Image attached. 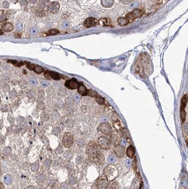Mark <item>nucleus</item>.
<instances>
[{
	"label": "nucleus",
	"mask_w": 188,
	"mask_h": 189,
	"mask_svg": "<svg viewBox=\"0 0 188 189\" xmlns=\"http://www.w3.org/2000/svg\"><path fill=\"white\" fill-rule=\"evenodd\" d=\"M88 154L90 158L99 165L105 163V157L99 149L98 145L94 141H91L88 146Z\"/></svg>",
	"instance_id": "nucleus-1"
},
{
	"label": "nucleus",
	"mask_w": 188,
	"mask_h": 189,
	"mask_svg": "<svg viewBox=\"0 0 188 189\" xmlns=\"http://www.w3.org/2000/svg\"><path fill=\"white\" fill-rule=\"evenodd\" d=\"M144 13L143 10H141L139 9H135L132 11L129 12L125 16V18L128 20L129 22L132 21L136 19L141 17Z\"/></svg>",
	"instance_id": "nucleus-2"
},
{
	"label": "nucleus",
	"mask_w": 188,
	"mask_h": 189,
	"mask_svg": "<svg viewBox=\"0 0 188 189\" xmlns=\"http://www.w3.org/2000/svg\"><path fill=\"white\" fill-rule=\"evenodd\" d=\"M110 142L111 144L116 146L120 145L121 142V137L118 132L116 130H112L110 134Z\"/></svg>",
	"instance_id": "nucleus-3"
},
{
	"label": "nucleus",
	"mask_w": 188,
	"mask_h": 189,
	"mask_svg": "<svg viewBox=\"0 0 188 189\" xmlns=\"http://www.w3.org/2000/svg\"><path fill=\"white\" fill-rule=\"evenodd\" d=\"M110 140L108 138L105 136H102L99 137L98 139V145L101 149L108 150L110 147Z\"/></svg>",
	"instance_id": "nucleus-4"
},
{
	"label": "nucleus",
	"mask_w": 188,
	"mask_h": 189,
	"mask_svg": "<svg viewBox=\"0 0 188 189\" xmlns=\"http://www.w3.org/2000/svg\"><path fill=\"white\" fill-rule=\"evenodd\" d=\"M97 187L98 189H107L109 186L108 179L105 176H101L96 181Z\"/></svg>",
	"instance_id": "nucleus-5"
},
{
	"label": "nucleus",
	"mask_w": 188,
	"mask_h": 189,
	"mask_svg": "<svg viewBox=\"0 0 188 189\" xmlns=\"http://www.w3.org/2000/svg\"><path fill=\"white\" fill-rule=\"evenodd\" d=\"M99 128L101 132L106 135H110L112 130V127L108 122H104L101 123Z\"/></svg>",
	"instance_id": "nucleus-6"
},
{
	"label": "nucleus",
	"mask_w": 188,
	"mask_h": 189,
	"mask_svg": "<svg viewBox=\"0 0 188 189\" xmlns=\"http://www.w3.org/2000/svg\"><path fill=\"white\" fill-rule=\"evenodd\" d=\"M116 173H117V169L116 166L115 165L112 164L108 166L104 170L105 176L107 178L114 175V174H115Z\"/></svg>",
	"instance_id": "nucleus-7"
},
{
	"label": "nucleus",
	"mask_w": 188,
	"mask_h": 189,
	"mask_svg": "<svg viewBox=\"0 0 188 189\" xmlns=\"http://www.w3.org/2000/svg\"><path fill=\"white\" fill-rule=\"evenodd\" d=\"M74 142V138L70 133H66L63 138V143L65 147L71 146Z\"/></svg>",
	"instance_id": "nucleus-8"
},
{
	"label": "nucleus",
	"mask_w": 188,
	"mask_h": 189,
	"mask_svg": "<svg viewBox=\"0 0 188 189\" xmlns=\"http://www.w3.org/2000/svg\"><path fill=\"white\" fill-rule=\"evenodd\" d=\"M98 24V20L95 18L90 17L84 21V26L85 28H90L95 26Z\"/></svg>",
	"instance_id": "nucleus-9"
},
{
	"label": "nucleus",
	"mask_w": 188,
	"mask_h": 189,
	"mask_svg": "<svg viewBox=\"0 0 188 189\" xmlns=\"http://www.w3.org/2000/svg\"><path fill=\"white\" fill-rule=\"evenodd\" d=\"M113 150L114 153L118 157H122L124 156L125 152V147L122 145H118L114 146Z\"/></svg>",
	"instance_id": "nucleus-10"
},
{
	"label": "nucleus",
	"mask_w": 188,
	"mask_h": 189,
	"mask_svg": "<svg viewBox=\"0 0 188 189\" xmlns=\"http://www.w3.org/2000/svg\"><path fill=\"white\" fill-rule=\"evenodd\" d=\"M79 83L75 79L68 80L65 83V86L69 89L75 90L79 86Z\"/></svg>",
	"instance_id": "nucleus-11"
},
{
	"label": "nucleus",
	"mask_w": 188,
	"mask_h": 189,
	"mask_svg": "<svg viewBox=\"0 0 188 189\" xmlns=\"http://www.w3.org/2000/svg\"><path fill=\"white\" fill-rule=\"evenodd\" d=\"M98 24L103 27H114V24L108 18L101 19L98 21Z\"/></svg>",
	"instance_id": "nucleus-12"
},
{
	"label": "nucleus",
	"mask_w": 188,
	"mask_h": 189,
	"mask_svg": "<svg viewBox=\"0 0 188 189\" xmlns=\"http://www.w3.org/2000/svg\"><path fill=\"white\" fill-rule=\"evenodd\" d=\"M59 3L56 1L51 2L48 5V10L52 13H56L59 10Z\"/></svg>",
	"instance_id": "nucleus-13"
},
{
	"label": "nucleus",
	"mask_w": 188,
	"mask_h": 189,
	"mask_svg": "<svg viewBox=\"0 0 188 189\" xmlns=\"http://www.w3.org/2000/svg\"><path fill=\"white\" fill-rule=\"evenodd\" d=\"M135 153V149L132 145H130L128 147H127L126 151V154L128 158H132L134 156Z\"/></svg>",
	"instance_id": "nucleus-14"
},
{
	"label": "nucleus",
	"mask_w": 188,
	"mask_h": 189,
	"mask_svg": "<svg viewBox=\"0 0 188 189\" xmlns=\"http://www.w3.org/2000/svg\"><path fill=\"white\" fill-rule=\"evenodd\" d=\"M120 133L124 137V138L128 140V141L130 139V134L129 131L126 128L122 127L121 130L120 131Z\"/></svg>",
	"instance_id": "nucleus-15"
},
{
	"label": "nucleus",
	"mask_w": 188,
	"mask_h": 189,
	"mask_svg": "<svg viewBox=\"0 0 188 189\" xmlns=\"http://www.w3.org/2000/svg\"><path fill=\"white\" fill-rule=\"evenodd\" d=\"M2 30L5 31V32H9L10 31H11L13 29V27L12 24L10 23H4L2 26Z\"/></svg>",
	"instance_id": "nucleus-16"
},
{
	"label": "nucleus",
	"mask_w": 188,
	"mask_h": 189,
	"mask_svg": "<svg viewBox=\"0 0 188 189\" xmlns=\"http://www.w3.org/2000/svg\"><path fill=\"white\" fill-rule=\"evenodd\" d=\"M78 91L82 96H85L87 93V90L84 86L82 84L79 85L78 87Z\"/></svg>",
	"instance_id": "nucleus-17"
},
{
	"label": "nucleus",
	"mask_w": 188,
	"mask_h": 189,
	"mask_svg": "<svg viewBox=\"0 0 188 189\" xmlns=\"http://www.w3.org/2000/svg\"><path fill=\"white\" fill-rule=\"evenodd\" d=\"M118 22L119 25L120 26H125L128 24V20H127L125 18L123 17H120L119 18L118 20Z\"/></svg>",
	"instance_id": "nucleus-18"
},
{
	"label": "nucleus",
	"mask_w": 188,
	"mask_h": 189,
	"mask_svg": "<svg viewBox=\"0 0 188 189\" xmlns=\"http://www.w3.org/2000/svg\"><path fill=\"white\" fill-rule=\"evenodd\" d=\"M188 101V96L187 95H185L182 98L181 100V108L185 109L187 103Z\"/></svg>",
	"instance_id": "nucleus-19"
},
{
	"label": "nucleus",
	"mask_w": 188,
	"mask_h": 189,
	"mask_svg": "<svg viewBox=\"0 0 188 189\" xmlns=\"http://www.w3.org/2000/svg\"><path fill=\"white\" fill-rule=\"evenodd\" d=\"M180 117L182 123H183L186 120V112L185 109L181 108L180 109Z\"/></svg>",
	"instance_id": "nucleus-20"
},
{
	"label": "nucleus",
	"mask_w": 188,
	"mask_h": 189,
	"mask_svg": "<svg viewBox=\"0 0 188 189\" xmlns=\"http://www.w3.org/2000/svg\"><path fill=\"white\" fill-rule=\"evenodd\" d=\"M9 62H10L13 64L14 65L17 66V67H21L24 65L25 64V62L23 61H19L17 60H8V61Z\"/></svg>",
	"instance_id": "nucleus-21"
},
{
	"label": "nucleus",
	"mask_w": 188,
	"mask_h": 189,
	"mask_svg": "<svg viewBox=\"0 0 188 189\" xmlns=\"http://www.w3.org/2000/svg\"><path fill=\"white\" fill-rule=\"evenodd\" d=\"M50 74L51 79L56 80H58L60 79V76L59 75V73H58L56 72H50Z\"/></svg>",
	"instance_id": "nucleus-22"
},
{
	"label": "nucleus",
	"mask_w": 188,
	"mask_h": 189,
	"mask_svg": "<svg viewBox=\"0 0 188 189\" xmlns=\"http://www.w3.org/2000/svg\"><path fill=\"white\" fill-rule=\"evenodd\" d=\"M59 33V31L58 30H55V29H52L50 30H49L46 34L47 36H54V35H56L58 34Z\"/></svg>",
	"instance_id": "nucleus-23"
},
{
	"label": "nucleus",
	"mask_w": 188,
	"mask_h": 189,
	"mask_svg": "<svg viewBox=\"0 0 188 189\" xmlns=\"http://www.w3.org/2000/svg\"><path fill=\"white\" fill-rule=\"evenodd\" d=\"M114 127L116 128V130H117L118 132L120 131L121 129L122 128L121 126V124H120V121H119L118 120H117L114 122Z\"/></svg>",
	"instance_id": "nucleus-24"
},
{
	"label": "nucleus",
	"mask_w": 188,
	"mask_h": 189,
	"mask_svg": "<svg viewBox=\"0 0 188 189\" xmlns=\"http://www.w3.org/2000/svg\"><path fill=\"white\" fill-rule=\"evenodd\" d=\"M43 68L40 66L39 65H35L34 66V71H35V72L40 74L43 71Z\"/></svg>",
	"instance_id": "nucleus-25"
},
{
	"label": "nucleus",
	"mask_w": 188,
	"mask_h": 189,
	"mask_svg": "<svg viewBox=\"0 0 188 189\" xmlns=\"http://www.w3.org/2000/svg\"><path fill=\"white\" fill-rule=\"evenodd\" d=\"M109 186H110V188L112 189H118V183L116 181H113L110 182V184H109Z\"/></svg>",
	"instance_id": "nucleus-26"
},
{
	"label": "nucleus",
	"mask_w": 188,
	"mask_h": 189,
	"mask_svg": "<svg viewBox=\"0 0 188 189\" xmlns=\"http://www.w3.org/2000/svg\"><path fill=\"white\" fill-rule=\"evenodd\" d=\"M39 164L37 163H34L31 164V170L34 172L36 171L39 168Z\"/></svg>",
	"instance_id": "nucleus-27"
},
{
	"label": "nucleus",
	"mask_w": 188,
	"mask_h": 189,
	"mask_svg": "<svg viewBox=\"0 0 188 189\" xmlns=\"http://www.w3.org/2000/svg\"><path fill=\"white\" fill-rule=\"evenodd\" d=\"M87 95H89V96L92 97H96L98 96L97 93L94 91L91 90H87Z\"/></svg>",
	"instance_id": "nucleus-28"
},
{
	"label": "nucleus",
	"mask_w": 188,
	"mask_h": 189,
	"mask_svg": "<svg viewBox=\"0 0 188 189\" xmlns=\"http://www.w3.org/2000/svg\"><path fill=\"white\" fill-rule=\"evenodd\" d=\"M96 100L99 103V104H100V105H103L105 103L104 99L103 98H102L101 97L99 96H97L96 97Z\"/></svg>",
	"instance_id": "nucleus-29"
},
{
	"label": "nucleus",
	"mask_w": 188,
	"mask_h": 189,
	"mask_svg": "<svg viewBox=\"0 0 188 189\" xmlns=\"http://www.w3.org/2000/svg\"><path fill=\"white\" fill-rule=\"evenodd\" d=\"M51 161L49 160H45L43 163V166H45L46 168H49L51 166Z\"/></svg>",
	"instance_id": "nucleus-30"
},
{
	"label": "nucleus",
	"mask_w": 188,
	"mask_h": 189,
	"mask_svg": "<svg viewBox=\"0 0 188 189\" xmlns=\"http://www.w3.org/2000/svg\"><path fill=\"white\" fill-rule=\"evenodd\" d=\"M11 177L10 176V175L8 174L5 176L4 181L6 184H10L11 182Z\"/></svg>",
	"instance_id": "nucleus-31"
},
{
	"label": "nucleus",
	"mask_w": 188,
	"mask_h": 189,
	"mask_svg": "<svg viewBox=\"0 0 188 189\" xmlns=\"http://www.w3.org/2000/svg\"><path fill=\"white\" fill-rule=\"evenodd\" d=\"M44 77L46 78V79H47L48 80H51V76H50V71H46L44 72Z\"/></svg>",
	"instance_id": "nucleus-32"
},
{
	"label": "nucleus",
	"mask_w": 188,
	"mask_h": 189,
	"mask_svg": "<svg viewBox=\"0 0 188 189\" xmlns=\"http://www.w3.org/2000/svg\"><path fill=\"white\" fill-rule=\"evenodd\" d=\"M11 150L10 148L9 147H6L4 149H3L2 152L4 154H9L11 152Z\"/></svg>",
	"instance_id": "nucleus-33"
},
{
	"label": "nucleus",
	"mask_w": 188,
	"mask_h": 189,
	"mask_svg": "<svg viewBox=\"0 0 188 189\" xmlns=\"http://www.w3.org/2000/svg\"><path fill=\"white\" fill-rule=\"evenodd\" d=\"M46 179V177L44 174H41L38 177V179L40 182H43Z\"/></svg>",
	"instance_id": "nucleus-34"
},
{
	"label": "nucleus",
	"mask_w": 188,
	"mask_h": 189,
	"mask_svg": "<svg viewBox=\"0 0 188 189\" xmlns=\"http://www.w3.org/2000/svg\"><path fill=\"white\" fill-rule=\"evenodd\" d=\"M59 133H60V131H59V129L58 128H55L52 131V133H53L54 134L56 135H59Z\"/></svg>",
	"instance_id": "nucleus-35"
},
{
	"label": "nucleus",
	"mask_w": 188,
	"mask_h": 189,
	"mask_svg": "<svg viewBox=\"0 0 188 189\" xmlns=\"http://www.w3.org/2000/svg\"><path fill=\"white\" fill-rule=\"evenodd\" d=\"M134 160L133 162V168L134 169V170H137V161L136 159H135V158L134 159Z\"/></svg>",
	"instance_id": "nucleus-36"
},
{
	"label": "nucleus",
	"mask_w": 188,
	"mask_h": 189,
	"mask_svg": "<svg viewBox=\"0 0 188 189\" xmlns=\"http://www.w3.org/2000/svg\"><path fill=\"white\" fill-rule=\"evenodd\" d=\"M35 65L32 64H27V67L30 70H34Z\"/></svg>",
	"instance_id": "nucleus-37"
},
{
	"label": "nucleus",
	"mask_w": 188,
	"mask_h": 189,
	"mask_svg": "<svg viewBox=\"0 0 188 189\" xmlns=\"http://www.w3.org/2000/svg\"><path fill=\"white\" fill-rule=\"evenodd\" d=\"M69 183L71 184H73L76 182V180L73 177H70L69 178Z\"/></svg>",
	"instance_id": "nucleus-38"
},
{
	"label": "nucleus",
	"mask_w": 188,
	"mask_h": 189,
	"mask_svg": "<svg viewBox=\"0 0 188 189\" xmlns=\"http://www.w3.org/2000/svg\"><path fill=\"white\" fill-rule=\"evenodd\" d=\"M30 32L32 34H35L37 33V30L36 28H33L30 29Z\"/></svg>",
	"instance_id": "nucleus-39"
},
{
	"label": "nucleus",
	"mask_w": 188,
	"mask_h": 189,
	"mask_svg": "<svg viewBox=\"0 0 188 189\" xmlns=\"http://www.w3.org/2000/svg\"><path fill=\"white\" fill-rule=\"evenodd\" d=\"M34 93L32 91H29V92H28V97L29 98H32L33 97H34Z\"/></svg>",
	"instance_id": "nucleus-40"
},
{
	"label": "nucleus",
	"mask_w": 188,
	"mask_h": 189,
	"mask_svg": "<svg viewBox=\"0 0 188 189\" xmlns=\"http://www.w3.org/2000/svg\"><path fill=\"white\" fill-rule=\"evenodd\" d=\"M56 152L57 154H61L62 152V149L61 148H60L59 147L58 148H57V149H56Z\"/></svg>",
	"instance_id": "nucleus-41"
},
{
	"label": "nucleus",
	"mask_w": 188,
	"mask_h": 189,
	"mask_svg": "<svg viewBox=\"0 0 188 189\" xmlns=\"http://www.w3.org/2000/svg\"><path fill=\"white\" fill-rule=\"evenodd\" d=\"M16 28H17V30H18V31H20V30H21V29H22V24H21V23H19V24L17 25Z\"/></svg>",
	"instance_id": "nucleus-42"
},
{
	"label": "nucleus",
	"mask_w": 188,
	"mask_h": 189,
	"mask_svg": "<svg viewBox=\"0 0 188 189\" xmlns=\"http://www.w3.org/2000/svg\"><path fill=\"white\" fill-rule=\"evenodd\" d=\"M41 84L43 86V87H47V86H48L49 84H48V82H47V81H42L41 82Z\"/></svg>",
	"instance_id": "nucleus-43"
},
{
	"label": "nucleus",
	"mask_w": 188,
	"mask_h": 189,
	"mask_svg": "<svg viewBox=\"0 0 188 189\" xmlns=\"http://www.w3.org/2000/svg\"><path fill=\"white\" fill-rule=\"evenodd\" d=\"M4 141V139L3 137L0 136V145H1L2 144H3Z\"/></svg>",
	"instance_id": "nucleus-44"
},
{
	"label": "nucleus",
	"mask_w": 188,
	"mask_h": 189,
	"mask_svg": "<svg viewBox=\"0 0 188 189\" xmlns=\"http://www.w3.org/2000/svg\"><path fill=\"white\" fill-rule=\"evenodd\" d=\"M68 185L65 183H62L61 186V188L62 189H66L67 188Z\"/></svg>",
	"instance_id": "nucleus-45"
},
{
	"label": "nucleus",
	"mask_w": 188,
	"mask_h": 189,
	"mask_svg": "<svg viewBox=\"0 0 188 189\" xmlns=\"http://www.w3.org/2000/svg\"><path fill=\"white\" fill-rule=\"evenodd\" d=\"M63 27L65 28H67V27L69 26V24H68V23H67V22H64L63 24Z\"/></svg>",
	"instance_id": "nucleus-46"
},
{
	"label": "nucleus",
	"mask_w": 188,
	"mask_h": 189,
	"mask_svg": "<svg viewBox=\"0 0 188 189\" xmlns=\"http://www.w3.org/2000/svg\"><path fill=\"white\" fill-rule=\"evenodd\" d=\"M31 82L32 84H34V85H35V84H36V81H35V80H34V79H31Z\"/></svg>",
	"instance_id": "nucleus-47"
},
{
	"label": "nucleus",
	"mask_w": 188,
	"mask_h": 189,
	"mask_svg": "<svg viewBox=\"0 0 188 189\" xmlns=\"http://www.w3.org/2000/svg\"><path fill=\"white\" fill-rule=\"evenodd\" d=\"M4 189V187L3 184L1 182H0V189Z\"/></svg>",
	"instance_id": "nucleus-48"
},
{
	"label": "nucleus",
	"mask_w": 188,
	"mask_h": 189,
	"mask_svg": "<svg viewBox=\"0 0 188 189\" xmlns=\"http://www.w3.org/2000/svg\"><path fill=\"white\" fill-rule=\"evenodd\" d=\"M143 188V184L142 182H141L140 187H139V189H142Z\"/></svg>",
	"instance_id": "nucleus-49"
},
{
	"label": "nucleus",
	"mask_w": 188,
	"mask_h": 189,
	"mask_svg": "<svg viewBox=\"0 0 188 189\" xmlns=\"http://www.w3.org/2000/svg\"><path fill=\"white\" fill-rule=\"evenodd\" d=\"M27 189H35V188L34 187H33V186H30L28 187V188H27Z\"/></svg>",
	"instance_id": "nucleus-50"
},
{
	"label": "nucleus",
	"mask_w": 188,
	"mask_h": 189,
	"mask_svg": "<svg viewBox=\"0 0 188 189\" xmlns=\"http://www.w3.org/2000/svg\"><path fill=\"white\" fill-rule=\"evenodd\" d=\"M75 98H76V100L77 101L79 99V97H78V96L76 95V96H75Z\"/></svg>",
	"instance_id": "nucleus-51"
},
{
	"label": "nucleus",
	"mask_w": 188,
	"mask_h": 189,
	"mask_svg": "<svg viewBox=\"0 0 188 189\" xmlns=\"http://www.w3.org/2000/svg\"><path fill=\"white\" fill-rule=\"evenodd\" d=\"M2 34H3V31H2V30H1L0 29V35H2Z\"/></svg>",
	"instance_id": "nucleus-52"
}]
</instances>
